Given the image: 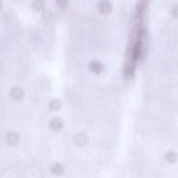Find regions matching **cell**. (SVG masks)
I'll list each match as a JSON object with an SVG mask.
<instances>
[{
  "mask_svg": "<svg viewBox=\"0 0 178 178\" xmlns=\"http://www.w3.org/2000/svg\"><path fill=\"white\" fill-rule=\"evenodd\" d=\"M19 135L14 132H11L8 133L6 136V142L8 144L14 146L17 145L19 141Z\"/></svg>",
  "mask_w": 178,
  "mask_h": 178,
  "instance_id": "5",
  "label": "cell"
},
{
  "mask_svg": "<svg viewBox=\"0 0 178 178\" xmlns=\"http://www.w3.org/2000/svg\"><path fill=\"white\" fill-rule=\"evenodd\" d=\"M31 8L35 11H41L44 8V2L43 0H34L31 3Z\"/></svg>",
  "mask_w": 178,
  "mask_h": 178,
  "instance_id": "7",
  "label": "cell"
},
{
  "mask_svg": "<svg viewBox=\"0 0 178 178\" xmlns=\"http://www.w3.org/2000/svg\"><path fill=\"white\" fill-rule=\"evenodd\" d=\"M112 4L108 0H101L97 4V9L100 13L108 15L112 11Z\"/></svg>",
  "mask_w": 178,
  "mask_h": 178,
  "instance_id": "1",
  "label": "cell"
},
{
  "mask_svg": "<svg viewBox=\"0 0 178 178\" xmlns=\"http://www.w3.org/2000/svg\"><path fill=\"white\" fill-rule=\"evenodd\" d=\"M74 140L76 145L83 146L87 143V137L84 133H78L75 135Z\"/></svg>",
  "mask_w": 178,
  "mask_h": 178,
  "instance_id": "6",
  "label": "cell"
},
{
  "mask_svg": "<svg viewBox=\"0 0 178 178\" xmlns=\"http://www.w3.org/2000/svg\"><path fill=\"white\" fill-rule=\"evenodd\" d=\"M10 96L14 101H19L23 98L24 92L19 87H14L10 91Z\"/></svg>",
  "mask_w": 178,
  "mask_h": 178,
  "instance_id": "4",
  "label": "cell"
},
{
  "mask_svg": "<svg viewBox=\"0 0 178 178\" xmlns=\"http://www.w3.org/2000/svg\"><path fill=\"white\" fill-rule=\"evenodd\" d=\"M88 68L91 72L94 74H101L104 70V65L101 61L96 60H92L89 62L88 64Z\"/></svg>",
  "mask_w": 178,
  "mask_h": 178,
  "instance_id": "2",
  "label": "cell"
},
{
  "mask_svg": "<svg viewBox=\"0 0 178 178\" xmlns=\"http://www.w3.org/2000/svg\"><path fill=\"white\" fill-rule=\"evenodd\" d=\"M50 13L49 12L45 11L44 12V17H47V18H48V17H50Z\"/></svg>",
  "mask_w": 178,
  "mask_h": 178,
  "instance_id": "11",
  "label": "cell"
},
{
  "mask_svg": "<svg viewBox=\"0 0 178 178\" xmlns=\"http://www.w3.org/2000/svg\"><path fill=\"white\" fill-rule=\"evenodd\" d=\"M50 169L53 174L57 175L62 174L64 171L63 167L59 163H53V165L51 166Z\"/></svg>",
  "mask_w": 178,
  "mask_h": 178,
  "instance_id": "8",
  "label": "cell"
},
{
  "mask_svg": "<svg viewBox=\"0 0 178 178\" xmlns=\"http://www.w3.org/2000/svg\"><path fill=\"white\" fill-rule=\"evenodd\" d=\"M61 102L58 99H54L50 102L49 108L52 111H57L61 108Z\"/></svg>",
  "mask_w": 178,
  "mask_h": 178,
  "instance_id": "9",
  "label": "cell"
},
{
  "mask_svg": "<svg viewBox=\"0 0 178 178\" xmlns=\"http://www.w3.org/2000/svg\"><path fill=\"white\" fill-rule=\"evenodd\" d=\"M173 14L176 16H178V6H176V8H174Z\"/></svg>",
  "mask_w": 178,
  "mask_h": 178,
  "instance_id": "12",
  "label": "cell"
},
{
  "mask_svg": "<svg viewBox=\"0 0 178 178\" xmlns=\"http://www.w3.org/2000/svg\"><path fill=\"white\" fill-rule=\"evenodd\" d=\"M49 127L52 131L58 132L61 131L63 127V122L60 117H54L50 120Z\"/></svg>",
  "mask_w": 178,
  "mask_h": 178,
  "instance_id": "3",
  "label": "cell"
},
{
  "mask_svg": "<svg viewBox=\"0 0 178 178\" xmlns=\"http://www.w3.org/2000/svg\"><path fill=\"white\" fill-rule=\"evenodd\" d=\"M57 5L59 8L64 9L67 8L68 5V0H56Z\"/></svg>",
  "mask_w": 178,
  "mask_h": 178,
  "instance_id": "10",
  "label": "cell"
}]
</instances>
